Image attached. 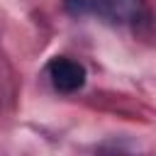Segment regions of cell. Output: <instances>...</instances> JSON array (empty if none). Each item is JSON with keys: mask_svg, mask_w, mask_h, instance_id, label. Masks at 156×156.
I'll use <instances>...</instances> for the list:
<instances>
[{"mask_svg": "<svg viewBox=\"0 0 156 156\" xmlns=\"http://www.w3.org/2000/svg\"><path fill=\"white\" fill-rule=\"evenodd\" d=\"M66 10L76 17H100L110 24H136L144 15V0H63Z\"/></svg>", "mask_w": 156, "mask_h": 156, "instance_id": "1", "label": "cell"}, {"mask_svg": "<svg viewBox=\"0 0 156 156\" xmlns=\"http://www.w3.org/2000/svg\"><path fill=\"white\" fill-rule=\"evenodd\" d=\"M46 73H49L51 85L58 93H76L85 83V68H83V63H78V61H73L68 56L51 58L46 63Z\"/></svg>", "mask_w": 156, "mask_h": 156, "instance_id": "2", "label": "cell"}]
</instances>
